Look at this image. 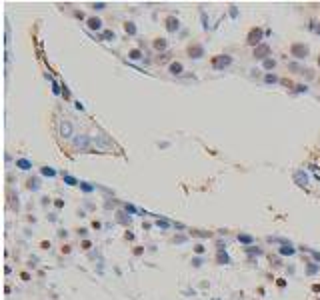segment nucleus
<instances>
[{
    "label": "nucleus",
    "instance_id": "20e7f679",
    "mask_svg": "<svg viewBox=\"0 0 320 300\" xmlns=\"http://www.w3.org/2000/svg\"><path fill=\"white\" fill-rule=\"evenodd\" d=\"M180 70H182V64H180V62H174V64L170 66V72H172V74H180Z\"/></svg>",
    "mask_w": 320,
    "mask_h": 300
},
{
    "label": "nucleus",
    "instance_id": "f257e3e1",
    "mask_svg": "<svg viewBox=\"0 0 320 300\" xmlns=\"http://www.w3.org/2000/svg\"><path fill=\"white\" fill-rule=\"evenodd\" d=\"M292 54H294L296 58H304V56L308 54V46H304V44H294V46H292Z\"/></svg>",
    "mask_w": 320,
    "mask_h": 300
},
{
    "label": "nucleus",
    "instance_id": "423d86ee",
    "mask_svg": "<svg viewBox=\"0 0 320 300\" xmlns=\"http://www.w3.org/2000/svg\"><path fill=\"white\" fill-rule=\"evenodd\" d=\"M64 132H66V134H70V124H68V122H66V124H62V134H64Z\"/></svg>",
    "mask_w": 320,
    "mask_h": 300
},
{
    "label": "nucleus",
    "instance_id": "1a4fd4ad",
    "mask_svg": "<svg viewBox=\"0 0 320 300\" xmlns=\"http://www.w3.org/2000/svg\"><path fill=\"white\" fill-rule=\"evenodd\" d=\"M318 64H320V58H318Z\"/></svg>",
    "mask_w": 320,
    "mask_h": 300
},
{
    "label": "nucleus",
    "instance_id": "39448f33",
    "mask_svg": "<svg viewBox=\"0 0 320 300\" xmlns=\"http://www.w3.org/2000/svg\"><path fill=\"white\" fill-rule=\"evenodd\" d=\"M88 26H90V28H100V20H98V18H90V20H88Z\"/></svg>",
    "mask_w": 320,
    "mask_h": 300
},
{
    "label": "nucleus",
    "instance_id": "0eeeda50",
    "mask_svg": "<svg viewBox=\"0 0 320 300\" xmlns=\"http://www.w3.org/2000/svg\"><path fill=\"white\" fill-rule=\"evenodd\" d=\"M130 58H140V52H138V50H132V52H130Z\"/></svg>",
    "mask_w": 320,
    "mask_h": 300
},
{
    "label": "nucleus",
    "instance_id": "6e6552de",
    "mask_svg": "<svg viewBox=\"0 0 320 300\" xmlns=\"http://www.w3.org/2000/svg\"><path fill=\"white\" fill-rule=\"evenodd\" d=\"M164 46H166L164 40H158V42H156V48H164Z\"/></svg>",
    "mask_w": 320,
    "mask_h": 300
},
{
    "label": "nucleus",
    "instance_id": "f03ea898",
    "mask_svg": "<svg viewBox=\"0 0 320 300\" xmlns=\"http://www.w3.org/2000/svg\"><path fill=\"white\" fill-rule=\"evenodd\" d=\"M260 38H262V30L254 28V30L250 32V36H248V42H250V44H258V42H260Z\"/></svg>",
    "mask_w": 320,
    "mask_h": 300
},
{
    "label": "nucleus",
    "instance_id": "7ed1b4c3",
    "mask_svg": "<svg viewBox=\"0 0 320 300\" xmlns=\"http://www.w3.org/2000/svg\"><path fill=\"white\" fill-rule=\"evenodd\" d=\"M264 54H268V46H260V48L254 50V56H256V58H264Z\"/></svg>",
    "mask_w": 320,
    "mask_h": 300
}]
</instances>
